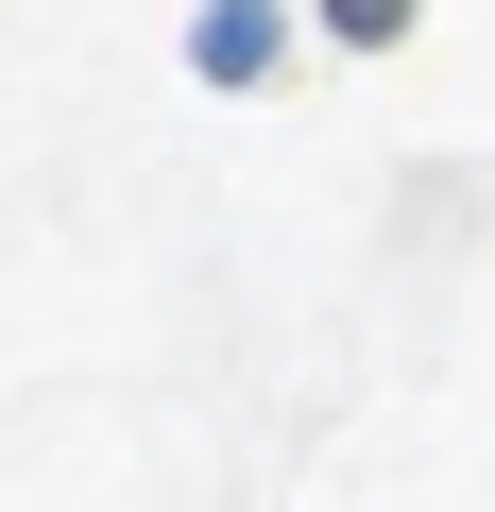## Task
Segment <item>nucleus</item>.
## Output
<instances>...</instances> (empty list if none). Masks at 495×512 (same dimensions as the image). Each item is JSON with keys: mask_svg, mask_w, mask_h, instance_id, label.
<instances>
[{"mask_svg": "<svg viewBox=\"0 0 495 512\" xmlns=\"http://www.w3.org/2000/svg\"><path fill=\"white\" fill-rule=\"evenodd\" d=\"M188 69L205 86H257L274 69V0H205V18H188Z\"/></svg>", "mask_w": 495, "mask_h": 512, "instance_id": "f257e3e1", "label": "nucleus"}, {"mask_svg": "<svg viewBox=\"0 0 495 512\" xmlns=\"http://www.w3.org/2000/svg\"><path fill=\"white\" fill-rule=\"evenodd\" d=\"M325 35H359V52H376V35H410V0H325Z\"/></svg>", "mask_w": 495, "mask_h": 512, "instance_id": "f03ea898", "label": "nucleus"}]
</instances>
